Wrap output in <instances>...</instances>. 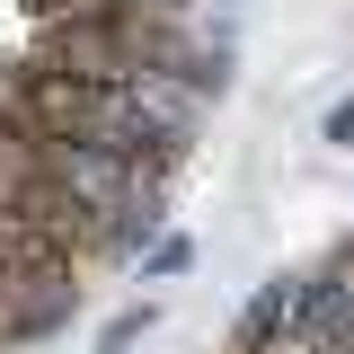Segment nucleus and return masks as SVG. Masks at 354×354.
<instances>
[{"label": "nucleus", "instance_id": "obj_1", "mask_svg": "<svg viewBox=\"0 0 354 354\" xmlns=\"http://www.w3.org/2000/svg\"><path fill=\"white\" fill-rule=\"evenodd\" d=\"M71 310H80V274H71V257L0 221V337H53Z\"/></svg>", "mask_w": 354, "mask_h": 354}, {"label": "nucleus", "instance_id": "obj_2", "mask_svg": "<svg viewBox=\"0 0 354 354\" xmlns=\"http://www.w3.org/2000/svg\"><path fill=\"white\" fill-rule=\"evenodd\" d=\"M301 283H310V274H274V283L248 292V310H239V354L283 346V337H292V319H301Z\"/></svg>", "mask_w": 354, "mask_h": 354}, {"label": "nucleus", "instance_id": "obj_3", "mask_svg": "<svg viewBox=\"0 0 354 354\" xmlns=\"http://www.w3.org/2000/svg\"><path fill=\"white\" fill-rule=\"evenodd\" d=\"M142 337H151V301H133V310H115V319L97 328V354H133V346H142Z\"/></svg>", "mask_w": 354, "mask_h": 354}, {"label": "nucleus", "instance_id": "obj_4", "mask_svg": "<svg viewBox=\"0 0 354 354\" xmlns=\"http://www.w3.org/2000/svg\"><path fill=\"white\" fill-rule=\"evenodd\" d=\"M186 266H195V239H186V230H160V239L142 248V274H186Z\"/></svg>", "mask_w": 354, "mask_h": 354}, {"label": "nucleus", "instance_id": "obj_5", "mask_svg": "<svg viewBox=\"0 0 354 354\" xmlns=\"http://www.w3.org/2000/svg\"><path fill=\"white\" fill-rule=\"evenodd\" d=\"M319 133H328L337 151H354V97H337V106H328V124H319Z\"/></svg>", "mask_w": 354, "mask_h": 354}, {"label": "nucleus", "instance_id": "obj_6", "mask_svg": "<svg viewBox=\"0 0 354 354\" xmlns=\"http://www.w3.org/2000/svg\"><path fill=\"white\" fill-rule=\"evenodd\" d=\"M257 354H301V346H292V337H283V346H257Z\"/></svg>", "mask_w": 354, "mask_h": 354}, {"label": "nucleus", "instance_id": "obj_7", "mask_svg": "<svg viewBox=\"0 0 354 354\" xmlns=\"http://www.w3.org/2000/svg\"><path fill=\"white\" fill-rule=\"evenodd\" d=\"M221 9H239V0H221Z\"/></svg>", "mask_w": 354, "mask_h": 354}]
</instances>
